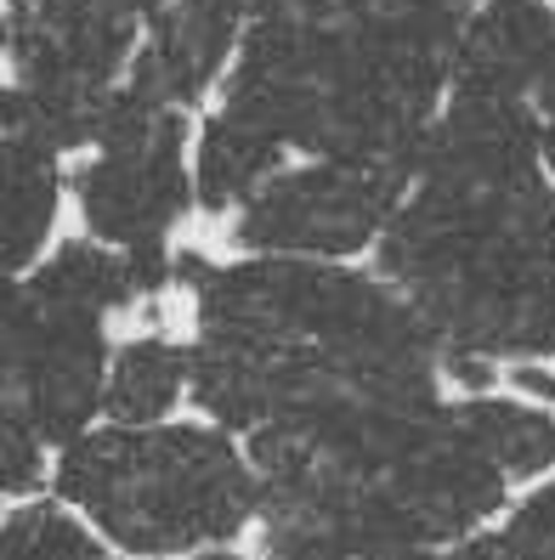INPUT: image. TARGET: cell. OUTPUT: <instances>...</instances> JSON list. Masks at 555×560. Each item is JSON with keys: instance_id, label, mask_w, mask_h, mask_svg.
I'll use <instances>...</instances> for the list:
<instances>
[{"instance_id": "6da1fadb", "label": "cell", "mask_w": 555, "mask_h": 560, "mask_svg": "<svg viewBox=\"0 0 555 560\" xmlns=\"http://www.w3.org/2000/svg\"><path fill=\"white\" fill-rule=\"evenodd\" d=\"M62 499L130 555L233 544L261 510V476L205 424H114L62 447Z\"/></svg>"}, {"instance_id": "7a4b0ae2", "label": "cell", "mask_w": 555, "mask_h": 560, "mask_svg": "<svg viewBox=\"0 0 555 560\" xmlns=\"http://www.w3.org/2000/svg\"><path fill=\"white\" fill-rule=\"evenodd\" d=\"M182 142H187V119L176 103H159L130 80L114 85L96 148L74 171L80 210L103 244L130 249V244L171 238V226L187 215V199L199 187L182 164Z\"/></svg>"}, {"instance_id": "3957f363", "label": "cell", "mask_w": 555, "mask_h": 560, "mask_svg": "<svg viewBox=\"0 0 555 560\" xmlns=\"http://www.w3.org/2000/svg\"><path fill=\"white\" fill-rule=\"evenodd\" d=\"M108 317L57 312L23 283L7 294V413H23L51 447L85 436L108 397Z\"/></svg>"}, {"instance_id": "277c9868", "label": "cell", "mask_w": 555, "mask_h": 560, "mask_svg": "<svg viewBox=\"0 0 555 560\" xmlns=\"http://www.w3.org/2000/svg\"><path fill=\"white\" fill-rule=\"evenodd\" d=\"M403 210L374 171L317 159L307 171H278L239 215V244L261 255H351L385 233Z\"/></svg>"}, {"instance_id": "5b68a950", "label": "cell", "mask_w": 555, "mask_h": 560, "mask_svg": "<svg viewBox=\"0 0 555 560\" xmlns=\"http://www.w3.org/2000/svg\"><path fill=\"white\" fill-rule=\"evenodd\" d=\"M148 18L130 0H12L7 51L18 85H74L108 91L137 57V28Z\"/></svg>"}, {"instance_id": "8992f818", "label": "cell", "mask_w": 555, "mask_h": 560, "mask_svg": "<svg viewBox=\"0 0 555 560\" xmlns=\"http://www.w3.org/2000/svg\"><path fill=\"white\" fill-rule=\"evenodd\" d=\"M505 481L510 476L442 408V419L419 436V447L397 458V470L385 476V492L403 504L419 549H442L460 544L471 526H482L505 504Z\"/></svg>"}, {"instance_id": "52a82bcc", "label": "cell", "mask_w": 555, "mask_h": 560, "mask_svg": "<svg viewBox=\"0 0 555 560\" xmlns=\"http://www.w3.org/2000/svg\"><path fill=\"white\" fill-rule=\"evenodd\" d=\"M244 0H165L130 57V85L159 103H199L244 40Z\"/></svg>"}, {"instance_id": "ba28073f", "label": "cell", "mask_w": 555, "mask_h": 560, "mask_svg": "<svg viewBox=\"0 0 555 560\" xmlns=\"http://www.w3.org/2000/svg\"><path fill=\"white\" fill-rule=\"evenodd\" d=\"M550 51H555V12L544 0H487L465 23L453 85L533 96Z\"/></svg>"}, {"instance_id": "9c48e42d", "label": "cell", "mask_w": 555, "mask_h": 560, "mask_svg": "<svg viewBox=\"0 0 555 560\" xmlns=\"http://www.w3.org/2000/svg\"><path fill=\"white\" fill-rule=\"evenodd\" d=\"M284 164V142L267 137V130H255L233 114H221L205 125L199 137V171H193V182H199V205L205 210H233V205H250L261 187H267L278 176Z\"/></svg>"}, {"instance_id": "30bf717a", "label": "cell", "mask_w": 555, "mask_h": 560, "mask_svg": "<svg viewBox=\"0 0 555 560\" xmlns=\"http://www.w3.org/2000/svg\"><path fill=\"white\" fill-rule=\"evenodd\" d=\"M57 221V148L7 125V267L23 272Z\"/></svg>"}, {"instance_id": "8fae6325", "label": "cell", "mask_w": 555, "mask_h": 560, "mask_svg": "<svg viewBox=\"0 0 555 560\" xmlns=\"http://www.w3.org/2000/svg\"><path fill=\"white\" fill-rule=\"evenodd\" d=\"M448 413L505 476L555 470V413L550 408L505 402V397H471V402H453Z\"/></svg>"}, {"instance_id": "7c38bea8", "label": "cell", "mask_w": 555, "mask_h": 560, "mask_svg": "<svg viewBox=\"0 0 555 560\" xmlns=\"http://www.w3.org/2000/svg\"><path fill=\"white\" fill-rule=\"evenodd\" d=\"M182 385H187V351L165 335H142L108 362L103 413L114 424H159L176 408Z\"/></svg>"}, {"instance_id": "4fadbf2b", "label": "cell", "mask_w": 555, "mask_h": 560, "mask_svg": "<svg viewBox=\"0 0 555 560\" xmlns=\"http://www.w3.org/2000/svg\"><path fill=\"white\" fill-rule=\"evenodd\" d=\"M23 289L35 301L57 306V312H91V317H108L119 306H130V267L119 244L103 249V244H62L46 267H35V278H23Z\"/></svg>"}, {"instance_id": "5bb4252c", "label": "cell", "mask_w": 555, "mask_h": 560, "mask_svg": "<svg viewBox=\"0 0 555 560\" xmlns=\"http://www.w3.org/2000/svg\"><path fill=\"white\" fill-rule=\"evenodd\" d=\"M7 555L12 560H103V544L51 504H23L7 515Z\"/></svg>"}, {"instance_id": "9a60e30c", "label": "cell", "mask_w": 555, "mask_h": 560, "mask_svg": "<svg viewBox=\"0 0 555 560\" xmlns=\"http://www.w3.org/2000/svg\"><path fill=\"white\" fill-rule=\"evenodd\" d=\"M465 549L471 555H510V549H521V555H528V549L533 555H555V487L533 492V499L510 515V526L499 538H471Z\"/></svg>"}, {"instance_id": "2e32d148", "label": "cell", "mask_w": 555, "mask_h": 560, "mask_svg": "<svg viewBox=\"0 0 555 560\" xmlns=\"http://www.w3.org/2000/svg\"><path fill=\"white\" fill-rule=\"evenodd\" d=\"M46 436L23 413H7V492H28L46 476Z\"/></svg>"}, {"instance_id": "e0dca14e", "label": "cell", "mask_w": 555, "mask_h": 560, "mask_svg": "<svg viewBox=\"0 0 555 560\" xmlns=\"http://www.w3.org/2000/svg\"><path fill=\"white\" fill-rule=\"evenodd\" d=\"M533 108H539L544 119H555V51H550L544 74H539V85H533Z\"/></svg>"}, {"instance_id": "ac0fdd59", "label": "cell", "mask_w": 555, "mask_h": 560, "mask_svg": "<svg viewBox=\"0 0 555 560\" xmlns=\"http://www.w3.org/2000/svg\"><path fill=\"white\" fill-rule=\"evenodd\" d=\"M544 159H550V171H555V119H544Z\"/></svg>"}, {"instance_id": "d6986e66", "label": "cell", "mask_w": 555, "mask_h": 560, "mask_svg": "<svg viewBox=\"0 0 555 560\" xmlns=\"http://www.w3.org/2000/svg\"><path fill=\"white\" fill-rule=\"evenodd\" d=\"M460 7H471V0H460Z\"/></svg>"}]
</instances>
